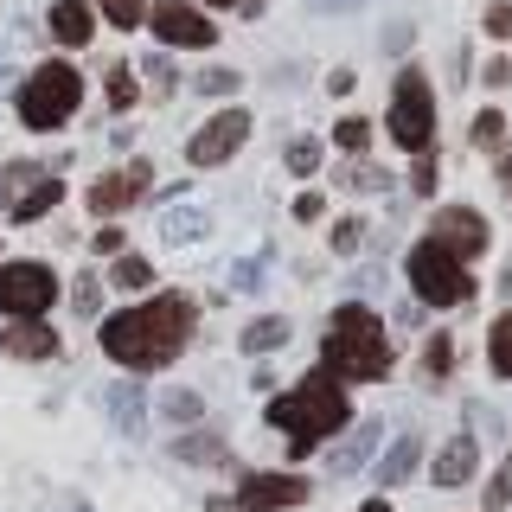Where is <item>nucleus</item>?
I'll list each match as a JSON object with an SVG mask.
<instances>
[{"mask_svg": "<svg viewBox=\"0 0 512 512\" xmlns=\"http://www.w3.org/2000/svg\"><path fill=\"white\" fill-rule=\"evenodd\" d=\"M192 301L186 295H154L141 301V308H122L103 320V352L128 372H160V365H173L192 340Z\"/></svg>", "mask_w": 512, "mask_h": 512, "instance_id": "1", "label": "nucleus"}, {"mask_svg": "<svg viewBox=\"0 0 512 512\" xmlns=\"http://www.w3.org/2000/svg\"><path fill=\"white\" fill-rule=\"evenodd\" d=\"M320 372L340 378V384H359V378H384L391 372V340H384V320L359 301L333 308V327L320 340Z\"/></svg>", "mask_w": 512, "mask_h": 512, "instance_id": "2", "label": "nucleus"}, {"mask_svg": "<svg viewBox=\"0 0 512 512\" xmlns=\"http://www.w3.org/2000/svg\"><path fill=\"white\" fill-rule=\"evenodd\" d=\"M346 391H340V378H327V372H314V378H301L295 391H282L276 404H269V423L288 436V455H308L314 442H327L333 429H346Z\"/></svg>", "mask_w": 512, "mask_h": 512, "instance_id": "3", "label": "nucleus"}, {"mask_svg": "<svg viewBox=\"0 0 512 512\" xmlns=\"http://www.w3.org/2000/svg\"><path fill=\"white\" fill-rule=\"evenodd\" d=\"M13 103H20V122L45 135V128H64V122L77 116V103H84V77H77L64 58L32 64V77L20 84V96H13Z\"/></svg>", "mask_w": 512, "mask_h": 512, "instance_id": "4", "label": "nucleus"}, {"mask_svg": "<svg viewBox=\"0 0 512 512\" xmlns=\"http://www.w3.org/2000/svg\"><path fill=\"white\" fill-rule=\"evenodd\" d=\"M391 141L404 154H429V141H436V96H429V77L416 71H397L391 84Z\"/></svg>", "mask_w": 512, "mask_h": 512, "instance_id": "5", "label": "nucleus"}, {"mask_svg": "<svg viewBox=\"0 0 512 512\" xmlns=\"http://www.w3.org/2000/svg\"><path fill=\"white\" fill-rule=\"evenodd\" d=\"M410 282L429 308H461V301L474 295V276L461 269V256H448L442 244H429V237L410 250Z\"/></svg>", "mask_w": 512, "mask_h": 512, "instance_id": "6", "label": "nucleus"}, {"mask_svg": "<svg viewBox=\"0 0 512 512\" xmlns=\"http://www.w3.org/2000/svg\"><path fill=\"white\" fill-rule=\"evenodd\" d=\"M58 301L52 263H0V314L13 320H39Z\"/></svg>", "mask_w": 512, "mask_h": 512, "instance_id": "7", "label": "nucleus"}, {"mask_svg": "<svg viewBox=\"0 0 512 512\" xmlns=\"http://www.w3.org/2000/svg\"><path fill=\"white\" fill-rule=\"evenodd\" d=\"M148 26L160 45H186V52H205V45L218 39V26L205 20L199 7H186V0H160V7H148Z\"/></svg>", "mask_w": 512, "mask_h": 512, "instance_id": "8", "label": "nucleus"}, {"mask_svg": "<svg viewBox=\"0 0 512 512\" xmlns=\"http://www.w3.org/2000/svg\"><path fill=\"white\" fill-rule=\"evenodd\" d=\"M244 135H250V116H244V109H224V116H212L199 135L186 141V160H192V167H224V160L244 148Z\"/></svg>", "mask_w": 512, "mask_h": 512, "instance_id": "9", "label": "nucleus"}, {"mask_svg": "<svg viewBox=\"0 0 512 512\" xmlns=\"http://www.w3.org/2000/svg\"><path fill=\"white\" fill-rule=\"evenodd\" d=\"M429 244H442L448 256H461V263H468V256H480L493 237H487V218H480L474 205H442L436 224H429Z\"/></svg>", "mask_w": 512, "mask_h": 512, "instance_id": "10", "label": "nucleus"}, {"mask_svg": "<svg viewBox=\"0 0 512 512\" xmlns=\"http://www.w3.org/2000/svg\"><path fill=\"white\" fill-rule=\"evenodd\" d=\"M308 500V480L301 474H244L237 487V506L244 512H282V506H301Z\"/></svg>", "mask_w": 512, "mask_h": 512, "instance_id": "11", "label": "nucleus"}, {"mask_svg": "<svg viewBox=\"0 0 512 512\" xmlns=\"http://www.w3.org/2000/svg\"><path fill=\"white\" fill-rule=\"evenodd\" d=\"M148 180H154L148 160H128L122 173H103V180L90 186V212H96V218H116L122 205H135L141 192H148Z\"/></svg>", "mask_w": 512, "mask_h": 512, "instance_id": "12", "label": "nucleus"}, {"mask_svg": "<svg viewBox=\"0 0 512 512\" xmlns=\"http://www.w3.org/2000/svg\"><path fill=\"white\" fill-rule=\"evenodd\" d=\"M378 436H384V429H378V416H365V423H359V429H352V436H346V442L327 455V474H359L365 461L378 455Z\"/></svg>", "mask_w": 512, "mask_h": 512, "instance_id": "13", "label": "nucleus"}, {"mask_svg": "<svg viewBox=\"0 0 512 512\" xmlns=\"http://www.w3.org/2000/svg\"><path fill=\"white\" fill-rule=\"evenodd\" d=\"M52 39L58 45H90L96 39V7L90 0H52Z\"/></svg>", "mask_w": 512, "mask_h": 512, "instance_id": "14", "label": "nucleus"}, {"mask_svg": "<svg viewBox=\"0 0 512 512\" xmlns=\"http://www.w3.org/2000/svg\"><path fill=\"white\" fill-rule=\"evenodd\" d=\"M0 346H7L13 359H52V352H58V333L45 327V320H13V327L0 333Z\"/></svg>", "mask_w": 512, "mask_h": 512, "instance_id": "15", "label": "nucleus"}, {"mask_svg": "<svg viewBox=\"0 0 512 512\" xmlns=\"http://www.w3.org/2000/svg\"><path fill=\"white\" fill-rule=\"evenodd\" d=\"M474 468H480V448L468 436H455L436 455V468H429V474H436V487H461V480H474Z\"/></svg>", "mask_w": 512, "mask_h": 512, "instance_id": "16", "label": "nucleus"}, {"mask_svg": "<svg viewBox=\"0 0 512 512\" xmlns=\"http://www.w3.org/2000/svg\"><path fill=\"white\" fill-rule=\"evenodd\" d=\"M103 404H109V416H116V429H122V436H141V423H148L141 384H109V391H103Z\"/></svg>", "mask_w": 512, "mask_h": 512, "instance_id": "17", "label": "nucleus"}, {"mask_svg": "<svg viewBox=\"0 0 512 512\" xmlns=\"http://www.w3.org/2000/svg\"><path fill=\"white\" fill-rule=\"evenodd\" d=\"M160 237H167V244H199V237H212V218L192 212V205H173V212L160 218Z\"/></svg>", "mask_w": 512, "mask_h": 512, "instance_id": "18", "label": "nucleus"}, {"mask_svg": "<svg viewBox=\"0 0 512 512\" xmlns=\"http://www.w3.org/2000/svg\"><path fill=\"white\" fill-rule=\"evenodd\" d=\"M416 461H423V448H416V436H404L391 455L378 461V480H384V487H404V480L416 474Z\"/></svg>", "mask_w": 512, "mask_h": 512, "instance_id": "19", "label": "nucleus"}, {"mask_svg": "<svg viewBox=\"0 0 512 512\" xmlns=\"http://www.w3.org/2000/svg\"><path fill=\"white\" fill-rule=\"evenodd\" d=\"M276 346H288V320L282 314H263V320L244 327V352H250V359H256V352H276Z\"/></svg>", "mask_w": 512, "mask_h": 512, "instance_id": "20", "label": "nucleus"}, {"mask_svg": "<svg viewBox=\"0 0 512 512\" xmlns=\"http://www.w3.org/2000/svg\"><path fill=\"white\" fill-rule=\"evenodd\" d=\"M487 365H493V378H512V314H500L487 327Z\"/></svg>", "mask_w": 512, "mask_h": 512, "instance_id": "21", "label": "nucleus"}, {"mask_svg": "<svg viewBox=\"0 0 512 512\" xmlns=\"http://www.w3.org/2000/svg\"><path fill=\"white\" fill-rule=\"evenodd\" d=\"M58 199H64V186H58V180H39V186L26 192V199H13V218H20V224H32V218H45V212H52Z\"/></svg>", "mask_w": 512, "mask_h": 512, "instance_id": "22", "label": "nucleus"}, {"mask_svg": "<svg viewBox=\"0 0 512 512\" xmlns=\"http://www.w3.org/2000/svg\"><path fill=\"white\" fill-rule=\"evenodd\" d=\"M173 455H180V461H205V468H218V461H224V442H218V436H205V429H192V436L173 442Z\"/></svg>", "mask_w": 512, "mask_h": 512, "instance_id": "23", "label": "nucleus"}, {"mask_svg": "<svg viewBox=\"0 0 512 512\" xmlns=\"http://www.w3.org/2000/svg\"><path fill=\"white\" fill-rule=\"evenodd\" d=\"M109 282H116V288H128V295H135V288H148L154 282V263H148V256H116V269H109Z\"/></svg>", "mask_w": 512, "mask_h": 512, "instance_id": "24", "label": "nucleus"}, {"mask_svg": "<svg viewBox=\"0 0 512 512\" xmlns=\"http://www.w3.org/2000/svg\"><path fill=\"white\" fill-rule=\"evenodd\" d=\"M90 7H103L109 26H122V32H135L141 20H148V0H90Z\"/></svg>", "mask_w": 512, "mask_h": 512, "instance_id": "25", "label": "nucleus"}, {"mask_svg": "<svg viewBox=\"0 0 512 512\" xmlns=\"http://www.w3.org/2000/svg\"><path fill=\"white\" fill-rule=\"evenodd\" d=\"M333 141H340L346 154H365V148H372V122H365V116H340V128H333Z\"/></svg>", "mask_w": 512, "mask_h": 512, "instance_id": "26", "label": "nucleus"}, {"mask_svg": "<svg viewBox=\"0 0 512 512\" xmlns=\"http://www.w3.org/2000/svg\"><path fill=\"white\" fill-rule=\"evenodd\" d=\"M500 141H506V116L500 109H480L474 116V148H500Z\"/></svg>", "mask_w": 512, "mask_h": 512, "instance_id": "27", "label": "nucleus"}, {"mask_svg": "<svg viewBox=\"0 0 512 512\" xmlns=\"http://www.w3.org/2000/svg\"><path fill=\"white\" fill-rule=\"evenodd\" d=\"M429 378H448V365H455V333H429Z\"/></svg>", "mask_w": 512, "mask_h": 512, "instance_id": "28", "label": "nucleus"}, {"mask_svg": "<svg viewBox=\"0 0 512 512\" xmlns=\"http://www.w3.org/2000/svg\"><path fill=\"white\" fill-rule=\"evenodd\" d=\"M237 84H244L237 71H199V77H192V90H199V96H231Z\"/></svg>", "mask_w": 512, "mask_h": 512, "instance_id": "29", "label": "nucleus"}, {"mask_svg": "<svg viewBox=\"0 0 512 512\" xmlns=\"http://www.w3.org/2000/svg\"><path fill=\"white\" fill-rule=\"evenodd\" d=\"M340 186H352V192H384V186H391V173H378V167H365V160H359V167H346Z\"/></svg>", "mask_w": 512, "mask_h": 512, "instance_id": "30", "label": "nucleus"}, {"mask_svg": "<svg viewBox=\"0 0 512 512\" xmlns=\"http://www.w3.org/2000/svg\"><path fill=\"white\" fill-rule=\"evenodd\" d=\"M128 103H135V71L116 64V71H109V109H128Z\"/></svg>", "mask_w": 512, "mask_h": 512, "instance_id": "31", "label": "nucleus"}, {"mask_svg": "<svg viewBox=\"0 0 512 512\" xmlns=\"http://www.w3.org/2000/svg\"><path fill=\"white\" fill-rule=\"evenodd\" d=\"M512 506V455L500 461V474H493V487H487V512H506Z\"/></svg>", "mask_w": 512, "mask_h": 512, "instance_id": "32", "label": "nucleus"}, {"mask_svg": "<svg viewBox=\"0 0 512 512\" xmlns=\"http://www.w3.org/2000/svg\"><path fill=\"white\" fill-rule=\"evenodd\" d=\"M359 244H365V224L359 218H340V224H333V250H340V256H352Z\"/></svg>", "mask_w": 512, "mask_h": 512, "instance_id": "33", "label": "nucleus"}, {"mask_svg": "<svg viewBox=\"0 0 512 512\" xmlns=\"http://www.w3.org/2000/svg\"><path fill=\"white\" fill-rule=\"evenodd\" d=\"M71 308H77V320H90L96 308H103V288H96V282L84 276V282H77V288H71Z\"/></svg>", "mask_w": 512, "mask_h": 512, "instance_id": "34", "label": "nucleus"}, {"mask_svg": "<svg viewBox=\"0 0 512 512\" xmlns=\"http://www.w3.org/2000/svg\"><path fill=\"white\" fill-rule=\"evenodd\" d=\"M160 410H167L173 423H192V416H199V397H192V391H167V397H160Z\"/></svg>", "mask_w": 512, "mask_h": 512, "instance_id": "35", "label": "nucleus"}, {"mask_svg": "<svg viewBox=\"0 0 512 512\" xmlns=\"http://www.w3.org/2000/svg\"><path fill=\"white\" fill-rule=\"evenodd\" d=\"M314 167H320L314 141H288V173H314Z\"/></svg>", "mask_w": 512, "mask_h": 512, "instance_id": "36", "label": "nucleus"}, {"mask_svg": "<svg viewBox=\"0 0 512 512\" xmlns=\"http://www.w3.org/2000/svg\"><path fill=\"white\" fill-rule=\"evenodd\" d=\"M410 192H436V160H429V154H416V167H410Z\"/></svg>", "mask_w": 512, "mask_h": 512, "instance_id": "37", "label": "nucleus"}, {"mask_svg": "<svg viewBox=\"0 0 512 512\" xmlns=\"http://www.w3.org/2000/svg\"><path fill=\"white\" fill-rule=\"evenodd\" d=\"M487 32H493V39H512V7H506V0L487 7Z\"/></svg>", "mask_w": 512, "mask_h": 512, "instance_id": "38", "label": "nucleus"}, {"mask_svg": "<svg viewBox=\"0 0 512 512\" xmlns=\"http://www.w3.org/2000/svg\"><path fill=\"white\" fill-rule=\"evenodd\" d=\"M90 244H96V250H103V256H122V231H116V224H103V231H96V237H90Z\"/></svg>", "mask_w": 512, "mask_h": 512, "instance_id": "39", "label": "nucleus"}, {"mask_svg": "<svg viewBox=\"0 0 512 512\" xmlns=\"http://www.w3.org/2000/svg\"><path fill=\"white\" fill-rule=\"evenodd\" d=\"M231 282H237V288H256V282H263V256H256V263H237Z\"/></svg>", "mask_w": 512, "mask_h": 512, "instance_id": "40", "label": "nucleus"}, {"mask_svg": "<svg viewBox=\"0 0 512 512\" xmlns=\"http://www.w3.org/2000/svg\"><path fill=\"white\" fill-rule=\"evenodd\" d=\"M148 77H154V90H160V96L173 90V64H167V58H148Z\"/></svg>", "mask_w": 512, "mask_h": 512, "instance_id": "41", "label": "nucleus"}, {"mask_svg": "<svg viewBox=\"0 0 512 512\" xmlns=\"http://www.w3.org/2000/svg\"><path fill=\"white\" fill-rule=\"evenodd\" d=\"M480 77H487L493 90H506V84H512V64H506V58H493V64H487V71H480Z\"/></svg>", "mask_w": 512, "mask_h": 512, "instance_id": "42", "label": "nucleus"}, {"mask_svg": "<svg viewBox=\"0 0 512 512\" xmlns=\"http://www.w3.org/2000/svg\"><path fill=\"white\" fill-rule=\"evenodd\" d=\"M205 7H237V13H244V20H256V13H263L269 0H205Z\"/></svg>", "mask_w": 512, "mask_h": 512, "instance_id": "43", "label": "nucleus"}, {"mask_svg": "<svg viewBox=\"0 0 512 512\" xmlns=\"http://www.w3.org/2000/svg\"><path fill=\"white\" fill-rule=\"evenodd\" d=\"M295 218H301V224L320 218V199H314V192H301V199H295Z\"/></svg>", "mask_w": 512, "mask_h": 512, "instance_id": "44", "label": "nucleus"}, {"mask_svg": "<svg viewBox=\"0 0 512 512\" xmlns=\"http://www.w3.org/2000/svg\"><path fill=\"white\" fill-rule=\"evenodd\" d=\"M320 13H352V7H365V0H314Z\"/></svg>", "mask_w": 512, "mask_h": 512, "instance_id": "45", "label": "nucleus"}, {"mask_svg": "<svg viewBox=\"0 0 512 512\" xmlns=\"http://www.w3.org/2000/svg\"><path fill=\"white\" fill-rule=\"evenodd\" d=\"M500 186H506V192H512V154H506V160H500Z\"/></svg>", "mask_w": 512, "mask_h": 512, "instance_id": "46", "label": "nucleus"}, {"mask_svg": "<svg viewBox=\"0 0 512 512\" xmlns=\"http://www.w3.org/2000/svg\"><path fill=\"white\" fill-rule=\"evenodd\" d=\"M365 512H391V500H365Z\"/></svg>", "mask_w": 512, "mask_h": 512, "instance_id": "47", "label": "nucleus"}, {"mask_svg": "<svg viewBox=\"0 0 512 512\" xmlns=\"http://www.w3.org/2000/svg\"><path fill=\"white\" fill-rule=\"evenodd\" d=\"M0 77H7V45H0Z\"/></svg>", "mask_w": 512, "mask_h": 512, "instance_id": "48", "label": "nucleus"}]
</instances>
